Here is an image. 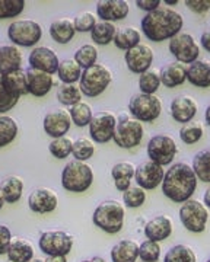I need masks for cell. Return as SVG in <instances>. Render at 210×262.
Masks as SVG:
<instances>
[{"label": "cell", "mask_w": 210, "mask_h": 262, "mask_svg": "<svg viewBox=\"0 0 210 262\" xmlns=\"http://www.w3.org/2000/svg\"><path fill=\"white\" fill-rule=\"evenodd\" d=\"M182 25L184 19L181 13L165 6L146 13L140 24L146 38L153 42H162L165 39L177 37L182 29Z\"/></svg>", "instance_id": "6da1fadb"}, {"label": "cell", "mask_w": 210, "mask_h": 262, "mask_svg": "<svg viewBox=\"0 0 210 262\" xmlns=\"http://www.w3.org/2000/svg\"><path fill=\"white\" fill-rule=\"evenodd\" d=\"M197 181L193 166L178 162L165 172L162 181L163 195L174 203H185L196 192Z\"/></svg>", "instance_id": "7a4b0ae2"}, {"label": "cell", "mask_w": 210, "mask_h": 262, "mask_svg": "<svg viewBox=\"0 0 210 262\" xmlns=\"http://www.w3.org/2000/svg\"><path fill=\"white\" fill-rule=\"evenodd\" d=\"M92 222L105 233H118L124 225V207L117 200H107L96 207Z\"/></svg>", "instance_id": "3957f363"}, {"label": "cell", "mask_w": 210, "mask_h": 262, "mask_svg": "<svg viewBox=\"0 0 210 262\" xmlns=\"http://www.w3.org/2000/svg\"><path fill=\"white\" fill-rule=\"evenodd\" d=\"M94 182V170L80 160H70L61 172V185L70 192H85Z\"/></svg>", "instance_id": "277c9868"}, {"label": "cell", "mask_w": 210, "mask_h": 262, "mask_svg": "<svg viewBox=\"0 0 210 262\" xmlns=\"http://www.w3.org/2000/svg\"><path fill=\"white\" fill-rule=\"evenodd\" d=\"M113 82V73L108 67L102 64H94L82 72L79 88L82 94L89 98H95L104 94L105 89Z\"/></svg>", "instance_id": "5b68a950"}, {"label": "cell", "mask_w": 210, "mask_h": 262, "mask_svg": "<svg viewBox=\"0 0 210 262\" xmlns=\"http://www.w3.org/2000/svg\"><path fill=\"white\" fill-rule=\"evenodd\" d=\"M143 124L129 115H121L117 120L113 140L121 149H133L143 139Z\"/></svg>", "instance_id": "8992f818"}, {"label": "cell", "mask_w": 210, "mask_h": 262, "mask_svg": "<svg viewBox=\"0 0 210 262\" xmlns=\"http://www.w3.org/2000/svg\"><path fill=\"white\" fill-rule=\"evenodd\" d=\"M129 111L140 122H152L162 113V102L156 95L136 94L129 101Z\"/></svg>", "instance_id": "52a82bcc"}, {"label": "cell", "mask_w": 210, "mask_h": 262, "mask_svg": "<svg viewBox=\"0 0 210 262\" xmlns=\"http://www.w3.org/2000/svg\"><path fill=\"white\" fill-rule=\"evenodd\" d=\"M8 37L16 46L34 47L43 37V28L32 19H19L9 25Z\"/></svg>", "instance_id": "ba28073f"}, {"label": "cell", "mask_w": 210, "mask_h": 262, "mask_svg": "<svg viewBox=\"0 0 210 262\" xmlns=\"http://www.w3.org/2000/svg\"><path fill=\"white\" fill-rule=\"evenodd\" d=\"M209 219L207 207L199 200H188L182 203L180 208V220L182 226L191 233H201L206 229V223Z\"/></svg>", "instance_id": "9c48e42d"}, {"label": "cell", "mask_w": 210, "mask_h": 262, "mask_svg": "<svg viewBox=\"0 0 210 262\" xmlns=\"http://www.w3.org/2000/svg\"><path fill=\"white\" fill-rule=\"evenodd\" d=\"M177 153H178L177 143L168 134H156L148 143L149 160H152L161 166L172 163Z\"/></svg>", "instance_id": "30bf717a"}, {"label": "cell", "mask_w": 210, "mask_h": 262, "mask_svg": "<svg viewBox=\"0 0 210 262\" xmlns=\"http://www.w3.org/2000/svg\"><path fill=\"white\" fill-rule=\"evenodd\" d=\"M38 246L41 252L46 253L47 256H53V255L66 256L72 252L73 237L72 234L61 232V230H50L39 236Z\"/></svg>", "instance_id": "8fae6325"}, {"label": "cell", "mask_w": 210, "mask_h": 262, "mask_svg": "<svg viewBox=\"0 0 210 262\" xmlns=\"http://www.w3.org/2000/svg\"><path fill=\"white\" fill-rule=\"evenodd\" d=\"M170 53L175 57V60L181 64H193L199 60L200 47L196 42L193 35L182 32L174 37L170 41Z\"/></svg>", "instance_id": "7c38bea8"}, {"label": "cell", "mask_w": 210, "mask_h": 262, "mask_svg": "<svg viewBox=\"0 0 210 262\" xmlns=\"http://www.w3.org/2000/svg\"><path fill=\"white\" fill-rule=\"evenodd\" d=\"M117 118L113 113L99 111L94 114L92 120L89 122V134L95 143H108L114 137Z\"/></svg>", "instance_id": "4fadbf2b"}, {"label": "cell", "mask_w": 210, "mask_h": 262, "mask_svg": "<svg viewBox=\"0 0 210 262\" xmlns=\"http://www.w3.org/2000/svg\"><path fill=\"white\" fill-rule=\"evenodd\" d=\"M163 177V166L155 163L152 160H148L140 163L139 166H136V173H134V179L137 182V185L140 188L146 189H155L159 185H162Z\"/></svg>", "instance_id": "5bb4252c"}, {"label": "cell", "mask_w": 210, "mask_h": 262, "mask_svg": "<svg viewBox=\"0 0 210 262\" xmlns=\"http://www.w3.org/2000/svg\"><path fill=\"white\" fill-rule=\"evenodd\" d=\"M153 50L146 44H139L132 50L125 51L124 60L127 69L136 73V75H142L144 72H148L151 69V66L153 63Z\"/></svg>", "instance_id": "9a60e30c"}, {"label": "cell", "mask_w": 210, "mask_h": 262, "mask_svg": "<svg viewBox=\"0 0 210 262\" xmlns=\"http://www.w3.org/2000/svg\"><path fill=\"white\" fill-rule=\"evenodd\" d=\"M57 204V194L50 188H35L28 196V206L31 211L38 213V214H46V213L54 211Z\"/></svg>", "instance_id": "2e32d148"}, {"label": "cell", "mask_w": 210, "mask_h": 262, "mask_svg": "<svg viewBox=\"0 0 210 262\" xmlns=\"http://www.w3.org/2000/svg\"><path fill=\"white\" fill-rule=\"evenodd\" d=\"M28 61L32 69H37L50 75L57 73L58 64H60L57 54L50 47H35L29 53Z\"/></svg>", "instance_id": "e0dca14e"}, {"label": "cell", "mask_w": 210, "mask_h": 262, "mask_svg": "<svg viewBox=\"0 0 210 262\" xmlns=\"http://www.w3.org/2000/svg\"><path fill=\"white\" fill-rule=\"evenodd\" d=\"M70 124H72V118H70L69 111L60 108V110L48 113L44 117L43 127L50 137L60 139V137H65V134H67V131L70 130Z\"/></svg>", "instance_id": "ac0fdd59"}, {"label": "cell", "mask_w": 210, "mask_h": 262, "mask_svg": "<svg viewBox=\"0 0 210 262\" xmlns=\"http://www.w3.org/2000/svg\"><path fill=\"white\" fill-rule=\"evenodd\" d=\"M130 6L125 0H99L96 3V15L101 20L115 22L127 18Z\"/></svg>", "instance_id": "d6986e66"}, {"label": "cell", "mask_w": 210, "mask_h": 262, "mask_svg": "<svg viewBox=\"0 0 210 262\" xmlns=\"http://www.w3.org/2000/svg\"><path fill=\"white\" fill-rule=\"evenodd\" d=\"M170 111H171V117L175 121L187 124V122L193 121V118L197 114V102L190 95H180V96H175L171 101Z\"/></svg>", "instance_id": "ffe728a7"}, {"label": "cell", "mask_w": 210, "mask_h": 262, "mask_svg": "<svg viewBox=\"0 0 210 262\" xmlns=\"http://www.w3.org/2000/svg\"><path fill=\"white\" fill-rule=\"evenodd\" d=\"M27 73V88H28V94L37 98H43L51 91L54 80H53V75L41 72L37 69L29 67L28 70H25Z\"/></svg>", "instance_id": "44dd1931"}, {"label": "cell", "mask_w": 210, "mask_h": 262, "mask_svg": "<svg viewBox=\"0 0 210 262\" xmlns=\"http://www.w3.org/2000/svg\"><path fill=\"white\" fill-rule=\"evenodd\" d=\"M172 234V222L168 215H156L144 226V236L153 242L166 241Z\"/></svg>", "instance_id": "7402d4cb"}, {"label": "cell", "mask_w": 210, "mask_h": 262, "mask_svg": "<svg viewBox=\"0 0 210 262\" xmlns=\"http://www.w3.org/2000/svg\"><path fill=\"white\" fill-rule=\"evenodd\" d=\"M161 83L165 88H177L187 80V67L178 61H172L161 69Z\"/></svg>", "instance_id": "603a6c76"}, {"label": "cell", "mask_w": 210, "mask_h": 262, "mask_svg": "<svg viewBox=\"0 0 210 262\" xmlns=\"http://www.w3.org/2000/svg\"><path fill=\"white\" fill-rule=\"evenodd\" d=\"M22 54L15 46H0V76L19 70Z\"/></svg>", "instance_id": "cb8c5ba5"}, {"label": "cell", "mask_w": 210, "mask_h": 262, "mask_svg": "<svg viewBox=\"0 0 210 262\" xmlns=\"http://www.w3.org/2000/svg\"><path fill=\"white\" fill-rule=\"evenodd\" d=\"M76 34L75 22L69 18H60L53 20L50 25V37L53 38L58 44H67L70 42Z\"/></svg>", "instance_id": "d4e9b609"}, {"label": "cell", "mask_w": 210, "mask_h": 262, "mask_svg": "<svg viewBox=\"0 0 210 262\" xmlns=\"http://www.w3.org/2000/svg\"><path fill=\"white\" fill-rule=\"evenodd\" d=\"M187 80L197 88H209L210 86V61L197 60L187 69Z\"/></svg>", "instance_id": "484cf974"}, {"label": "cell", "mask_w": 210, "mask_h": 262, "mask_svg": "<svg viewBox=\"0 0 210 262\" xmlns=\"http://www.w3.org/2000/svg\"><path fill=\"white\" fill-rule=\"evenodd\" d=\"M139 258V245L132 239H123L113 246L111 261L113 262H136Z\"/></svg>", "instance_id": "4316f807"}, {"label": "cell", "mask_w": 210, "mask_h": 262, "mask_svg": "<svg viewBox=\"0 0 210 262\" xmlns=\"http://www.w3.org/2000/svg\"><path fill=\"white\" fill-rule=\"evenodd\" d=\"M8 258L13 262H29L34 258V249L28 241L22 237H12L8 248Z\"/></svg>", "instance_id": "83f0119b"}, {"label": "cell", "mask_w": 210, "mask_h": 262, "mask_svg": "<svg viewBox=\"0 0 210 262\" xmlns=\"http://www.w3.org/2000/svg\"><path fill=\"white\" fill-rule=\"evenodd\" d=\"M114 46L120 50L129 51L136 46L140 44V32L134 27H123L117 28V32L114 35Z\"/></svg>", "instance_id": "f1b7e54d"}, {"label": "cell", "mask_w": 210, "mask_h": 262, "mask_svg": "<svg viewBox=\"0 0 210 262\" xmlns=\"http://www.w3.org/2000/svg\"><path fill=\"white\" fill-rule=\"evenodd\" d=\"M2 80L5 86L9 89L10 94H13L15 96L20 98L22 95L28 94V88H27V73L25 70H15L10 72L8 75L2 76Z\"/></svg>", "instance_id": "f546056e"}, {"label": "cell", "mask_w": 210, "mask_h": 262, "mask_svg": "<svg viewBox=\"0 0 210 262\" xmlns=\"http://www.w3.org/2000/svg\"><path fill=\"white\" fill-rule=\"evenodd\" d=\"M57 75L58 79L61 80V83L75 84L76 82L80 80L82 67L77 64L75 58H66V60H61L60 61Z\"/></svg>", "instance_id": "4dcf8cb0"}, {"label": "cell", "mask_w": 210, "mask_h": 262, "mask_svg": "<svg viewBox=\"0 0 210 262\" xmlns=\"http://www.w3.org/2000/svg\"><path fill=\"white\" fill-rule=\"evenodd\" d=\"M2 192L5 196V201L9 204H15L18 203L24 192V182L19 177H8L2 182Z\"/></svg>", "instance_id": "1f68e13d"}, {"label": "cell", "mask_w": 210, "mask_h": 262, "mask_svg": "<svg viewBox=\"0 0 210 262\" xmlns=\"http://www.w3.org/2000/svg\"><path fill=\"white\" fill-rule=\"evenodd\" d=\"M115 32H117V28L114 27V24L101 20L96 24L95 28L91 31V38L98 46H108L111 41H114Z\"/></svg>", "instance_id": "d6a6232c"}, {"label": "cell", "mask_w": 210, "mask_h": 262, "mask_svg": "<svg viewBox=\"0 0 210 262\" xmlns=\"http://www.w3.org/2000/svg\"><path fill=\"white\" fill-rule=\"evenodd\" d=\"M193 169L199 181L204 184H210V149L201 150L194 156Z\"/></svg>", "instance_id": "836d02e7"}, {"label": "cell", "mask_w": 210, "mask_h": 262, "mask_svg": "<svg viewBox=\"0 0 210 262\" xmlns=\"http://www.w3.org/2000/svg\"><path fill=\"white\" fill-rule=\"evenodd\" d=\"M161 73L156 69H149L148 72H144L139 76V89L140 94L155 95V92L159 89L161 86Z\"/></svg>", "instance_id": "e575fe53"}, {"label": "cell", "mask_w": 210, "mask_h": 262, "mask_svg": "<svg viewBox=\"0 0 210 262\" xmlns=\"http://www.w3.org/2000/svg\"><path fill=\"white\" fill-rule=\"evenodd\" d=\"M57 99L58 102L66 105V106H73L77 102L82 101V91L76 84L61 83L57 89Z\"/></svg>", "instance_id": "d590c367"}, {"label": "cell", "mask_w": 210, "mask_h": 262, "mask_svg": "<svg viewBox=\"0 0 210 262\" xmlns=\"http://www.w3.org/2000/svg\"><path fill=\"white\" fill-rule=\"evenodd\" d=\"M69 114H70L72 122H73L76 127H86V125H89V122H91L92 117H94L91 105L83 102V101H80V102H77L76 105L70 106Z\"/></svg>", "instance_id": "8d00e7d4"}, {"label": "cell", "mask_w": 210, "mask_h": 262, "mask_svg": "<svg viewBox=\"0 0 210 262\" xmlns=\"http://www.w3.org/2000/svg\"><path fill=\"white\" fill-rule=\"evenodd\" d=\"M18 136V124L16 121L8 117V115H0V147H5L10 144Z\"/></svg>", "instance_id": "74e56055"}, {"label": "cell", "mask_w": 210, "mask_h": 262, "mask_svg": "<svg viewBox=\"0 0 210 262\" xmlns=\"http://www.w3.org/2000/svg\"><path fill=\"white\" fill-rule=\"evenodd\" d=\"M204 134V128L200 121H190L182 124L180 128V139L185 144H196Z\"/></svg>", "instance_id": "f35d334b"}, {"label": "cell", "mask_w": 210, "mask_h": 262, "mask_svg": "<svg viewBox=\"0 0 210 262\" xmlns=\"http://www.w3.org/2000/svg\"><path fill=\"white\" fill-rule=\"evenodd\" d=\"M163 262H196V253L187 245H175L165 253Z\"/></svg>", "instance_id": "ab89813d"}, {"label": "cell", "mask_w": 210, "mask_h": 262, "mask_svg": "<svg viewBox=\"0 0 210 262\" xmlns=\"http://www.w3.org/2000/svg\"><path fill=\"white\" fill-rule=\"evenodd\" d=\"M95 153V146L94 141L86 139V137H79L73 141V150L72 155L76 160L80 162H86L88 159H91Z\"/></svg>", "instance_id": "60d3db41"}, {"label": "cell", "mask_w": 210, "mask_h": 262, "mask_svg": "<svg viewBox=\"0 0 210 262\" xmlns=\"http://www.w3.org/2000/svg\"><path fill=\"white\" fill-rule=\"evenodd\" d=\"M96 58H98V50L92 44H85L80 48H77V51L75 53V60L83 70L96 64Z\"/></svg>", "instance_id": "b9f144b4"}, {"label": "cell", "mask_w": 210, "mask_h": 262, "mask_svg": "<svg viewBox=\"0 0 210 262\" xmlns=\"http://www.w3.org/2000/svg\"><path fill=\"white\" fill-rule=\"evenodd\" d=\"M50 153L57 158V159H66L67 156L72 153L73 150V141L69 137H60V139H53V141L48 144Z\"/></svg>", "instance_id": "7bdbcfd3"}, {"label": "cell", "mask_w": 210, "mask_h": 262, "mask_svg": "<svg viewBox=\"0 0 210 262\" xmlns=\"http://www.w3.org/2000/svg\"><path fill=\"white\" fill-rule=\"evenodd\" d=\"M25 0H0V19L19 16L25 9Z\"/></svg>", "instance_id": "ee69618b"}, {"label": "cell", "mask_w": 210, "mask_h": 262, "mask_svg": "<svg viewBox=\"0 0 210 262\" xmlns=\"http://www.w3.org/2000/svg\"><path fill=\"white\" fill-rule=\"evenodd\" d=\"M123 201L129 208H139L144 204L146 201V192L143 188L130 187L127 191L123 192Z\"/></svg>", "instance_id": "f6af8a7d"}, {"label": "cell", "mask_w": 210, "mask_h": 262, "mask_svg": "<svg viewBox=\"0 0 210 262\" xmlns=\"http://www.w3.org/2000/svg\"><path fill=\"white\" fill-rule=\"evenodd\" d=\"M139 256L143 262H158L161 256V246L159 242L153 241H144L143 244L139 246Z\"/></svg>", "instance_id": "bcb514c9"}, {"label": "cell", "mask_w": 210, "mask_h": 262, "mask_svg": "<svg viewBox=\"0 0 210 262\" xmlns=\"http://www.w3.org/2000/svg\"><path fill=\"white\" fill-rule=\"evenodd\" d=\"M134 173H136V166L132 162H118L111 169V177L114 178V181L118 179L132 181V178H134Z\"/></svg>", "instance_id": "7dc6e473"}, {"label": "cell", "mask_w": 210, "mask_h": 262, "mask_svg": "<svg viewBox=\"0 0 210 262\" xmlns=\"http://www.w3.org/2000/svg\"><path fill=\"white\" fill-rule=\"evenodd\" d=\"M18 101H19V98L10 94L9 89L5 86L3 80H2V76H0V114L10 111L18 103Z\"/></svg>", "instance_id": "c3c4849f"}, {"label": "cell", "mask_w": 210, "mask_h": 262, "mask_svg": "<svg viewBox=\"0 0 210 262\" xmlns=\"http://www.w3.org/2000/svg\"><path fill=\"white\" fill-rule=\"evenodd\" d=\"M75 28L77 32H91L92 29L95 28L96 16L91 12H82L79 13L76 18H75Z\"/></svg>", "instance_id": "681fc988"}, {"label": "cell", "mask_w": 210, "mask_h": 262, "mask_svg": "<svg viewBox=\"0 0 210 262\" xmlns=\"http://www.w3.org/2000/svg\"><path fill=\"white\" fill-rule=\"evenodd\" d=\"M185 6L194 13L203 15L210 10V0H185Z\"/></svg>", "instance_id": "f907efd6"}, {"label": "cell", "mask_w": 210, "mask_h": 262, "mask_svg": "<svg viewBox=\"0 0 210 262\" xmlns=\"http://www.w3.org/2000/svg\"><path fill=\"white\" fill-rule=\"evenodd\" d=\"M10 241H12V233L6 226L0 225V255L8 253Z\"/></svg>", "instance_id": "816d5d0a"}, {"label": "cell", "mask_w": 210, "mask_h": 262, "mask_svg": "<svg viewBox=\"0 0 210 262\" xmlns=\"http://www.w3.org/2000/svg\"><path fill=\"white\" fill-rule=\"evenodd\" d=\"M161 0H136V6L139 9L146 10L148 13L149 12H153V10L159 9L161 8Z\"/></svg>", "instance_id": "f5cc1de1"}, {"label": "cell", "mask_w": 210, "mask_h": 262, "mask_svg": "<svg viewBox=\"0 0 210 262\" xmlns=\"http://www.w3.org/2000/svg\"><path fill=\"white\" fill-rule=\"evenodd\" d=\"M115 188L118 189V191H121V192H124L127 191L129 188L132 187V181H129V179H118V181H114Z\"/></svg>", "instance_id": "db71d44e"}, {"label": "cell", "mask_w": 210, "mask_h": 262, "mask_svg": "<svg viewBox=\"0 0 210 262\" xmlns=\"http://www.w3.org/2000/svg\"><path fill=\"white\" fill-rule=\"evenodd\" d=\"M200 42H201V47L210 53V29L209 31H204V32L201 34Z\"/></svg>", "instance_id": "11a10c76"}, {"label": "cell", "mask_w": 210, "mask_h": 262, "mask_svg": "<svg viewBox=\"0 0 210 262\" xmlns=\"http://www.w3.org/2000/svg\"><path fill=\"white\" fill-rule=\"evenodd\" d=\"M44 262H67V259L63 255H53V256H47Z\"/></svg>", "instance_id": "9f6ffc18"}, {"label": "cell", "mask_w": 210, "mask_h": 262, "mask_svg": "<svg viewBox=\"0 0 210 262\" xmlns=\"http://www.w3.org/2000/svg\"><path fill=\"white\" fill-rule=\"evenodd\" d=\"M203 200H204V204L206 207L210 210V187L206 189V192H204V196H203Z\"/></svg>", "instance_id": "6f0895ef"}, {"label": "cell", "mask_w": 210, "mask_h": 262, "mask_svg": "<svg viewBox=\"0 0 210 262\" xmlns=\"http://www.w3.org/2000/svg\"><path fill=\"white\" fill-rule=\"evenodd\" d=\"M82 262H107L104 258H101V256H94V258H89V259H83Z\"/></svg>", "instance_id": "680465c9"}, {"label": "cell", "mask_w": 210, "mask_h": 262, "mask_svg": "<svg viewBox=\"0 0 210 262\" xmlns=\"http://www.w3.org/2000/svg\"><path fill=\"white\" fill-rule=\"evenodd\" d=\"M204 118H206V122H207V125L210 127V103L207 105V108H206V114H204Z\"/></svg>", "instance_id": "91938a15"}, {"label": "cell", "mask_w": 210, "mask_h": 262, "mask_svg": "<svg viewBox=\"0 0 210 262\" xmlns=\"http://www.w3.org/2000/svg\"><path fill=\"white\" fill-rule=\"evenodd\" d=\"M163 3L168 6H175V5H178V0H163Z\"/></svg>", "instance_id": "94428289"}, {"label": "cell", "mask_w": 210, "mask_h": 262, "mask_svg": "<svg viewBox=\"0 0 210 262\" xmlns=\"http://www.w3.org/2000/svg\"><path fill=\"white\" fill-rule=\"evenodd\" d=\"M5 196H3V192H2V188H0V210L3 208V204H5Z\"/></svg>", "instance_id": "6125c7cd"}, {"label": "cell", "mask_w": 210, "mask_h": 262, "mask_svg": "<svg viewBox=\"0 0 210 262\" xmlns=\"http://www.w3.org/2000/svg\"><path fill=\"white\" fill-rule=\"evenodd\" d=\"M29 262H44L43 259H38V258H35V259H32V261H29Z\"/></svg>", "instance_id": "be15d7a7"}, {"label": "cell", "mask_w": 210, "mask_h": 262, "mask_svg": "<svg viewBox=\"0 0 210 262\" xmlns=\"http://www.w3.org/2000/svg\"><path fill=\"white\" fill-rule=\"evenodd\" d=\"M206 262H210V258H209V259H207V261H206Z\"/></svg>", "instance_id": "e7e4bbea"}, {"label": "cell", "mask_w": 210, "mask_h": 262, "mask_svg": "<svg viewBox=\"0 0 210 262\" xmlns=\"http://www.w3.org/2000/svg\"><path fill=\"white\" fill-rule=\"evenodd\" d=\"M8 262H13V261H8Z\"/></svg>", "instance_id": "03108f58"}]
</instances>
